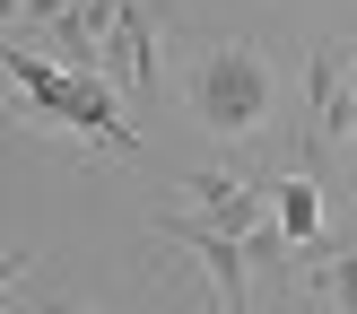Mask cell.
Here are the masks:
<instances>
[{"instance_id":"6da1fadb","label":"cell","mask_w":357,"mask_h":314,"mask_svg":"<svg viewBox=\"0 0 357 314\" xmlns=\"http://www.w3.org/2000/svg\"><path fill=\"white\" fill-rule=\"evenodd\" d=\"M0 70H9V87H17V122H26V131H70V140H96V149H114V157H139V131L122 122L114 70H70V61H52V52H26V44L0 52Z\"/></svg>"},{"instance_id":"7a4b0ae2","label":"cell","mask_w":357,"mask_h":314,"mask_svg":"<svg viewBox=\"0 0 357 314\" xmlns=\"http://www.w3.org/2000/svg\"><path fill=\"white\" fill-rule=\"evenodd\" d=\"M183 105H192V122H201L218 149H244V140L271 122L279 79H271V61H261V44L227 35V44L192 52V70H183Z\"/></svg>"},{"instance_id":"3957f363","label":"cell","mask_w":357,"mask_h":314,"mask_svg":"<svg viewBox=\"0 0 357 314\" xmlns=\"http://www.w3.org/2000/svg\"><path fill=\"white\" fill-rule=\"evenodd\" d=\"M157 236L183 244V253L209 271V288H218L227 314H253V244H244V236H227V227L201 218V209H166V218H157Z\"/></svg>"},{"instance_id":"277c9868","label":"cell","mask_w":357,"mask_h":314,"mask_svg":"<svg viewBox=\"0 0 357 314\" xmlns=\"http://www.w3.org/2000/svg\"><path fill=\"white\" fill-rule=\"evenodd\" d=\"M349 131H357V44L331 35V44L305 52V166Z\"/></svg>"},{"instance_id":"5b68a950","label":"cell","mask_w":357,"mask_h":314,"mask_svg":"<svg viewBox=\"0 0 357 314\" xmlns=\"http://www.w3.org/2000/svg\"><path fill=\"white\" fill-rule=\"evenodd\" d=\"M183 192H192V209H201V218H218L227 236H244V244L279 218V209H271V184H253V174H236V166H201V174H183Z\"/></svg>"},{"instance_id":"8992f818","label":"cell","mask_w":357,"mask_h":314,"mask_svg":"<svg viewBox=\"0 0 357 314\" xmlns=\"http://www.w3.org/2000/svg\"><path fill=\"white\" fill-rule=\"evenodd\" d=\"M114 79L131 96H157L166 87V17L149 0H122V27H114Z\"/></svg>"},{"instance_id":"52a82bcc","label":"cell","mask_w":357,"mask_h":314,"mask_svg":"<svg viewBox=\"0 0 357 314\" xmlns=\"http://www.w3.org/2000/svg\"><path fill=\"white\" fill-rule=\"evenodd\" d=\"M114 27H122V0H79V9L52 27V52L70 70H114Z\"/></svg>"},{"instance_id":"ba28073f","label":"cell","mask_w":357,"mask_h":314,"mask_svg":"<svg viewBox=\"0 0 357 314\" xmlns=\"http://www.w3.org/2000/svg\"><path fill=\"white\" fill-rule=\"evenodd\" d=\"M271 209H279V227H288V244L296 253H323V184H314V166H296V174H271Z\"/></svg>"},{"instance_id":"9c48e42d","label":"cell","mask_w":357,"mask_h":314,"mask_svg":"<svg viewBox=\"0 0 357 314\" xmlns=\"http://www.w3.org/2000/svg\"><path fill=\"white\" fill-rule=\"evenodd\" d=\"M70 9H79V0H9V44H26V35H52Z\"/></svg>"}]
</instances>
